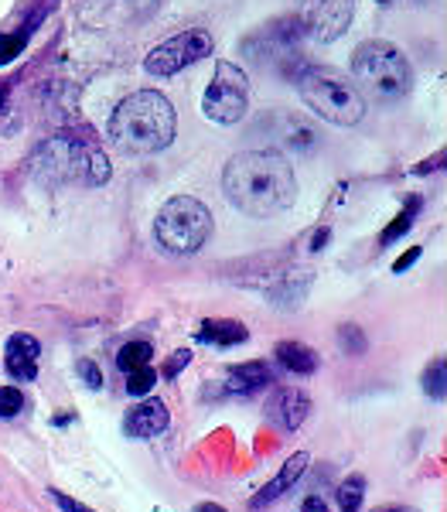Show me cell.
I'll return each mask as SVG.
<instances>
[{
	"label": "cell",
	"instance_id": "cell-1",
	"mask_svg": "<svg viewBox=\"0 0 447 512\" xmlns=\"http://www.w3.org/2000/svg\"><path fill=\"white\" fill-rule=\"evenodd\" d=\"M222 192L243 216L270 219L294 205L297 175L280 151H243L222 171Z\"/></svg>",
	"mask_w": 447,
	"mask_h": 512
},
{
	"label": "cell",
	"instance_id": "cell-2",
	"mask_svg": "<svg viewBox=\"0 0 447 512\" xmlns=\"http://www.w3.org/2000/svg\"><path fill=\"white\" fill-rule=\"evenodd\" d=\"M178 134L175 106L157 89H140L117 103L110 117V137L127 154H157Z\"/></svg>",
	"mask_w": 447,
	"mask_h": 512
},
{
	"label": "cell",
	"instance_id": "cell-3",
	"mask_svg": "<svg viewBox=\"0 0 447 512\" xmlns=\"http://www.w3.org/2000/svg\"><path fill=\"white\" fill-rule=\"evenodd\" d=\"M35 171L48 185H82V188H99L110 181V158L103 154V147L89 137L76 134H59L45 140L38 151Z\"/></svg>",
	"mask_w": 447,
	"mask_h": 512
},
{
	"label": "cell",
	"instance_id": "cell-4",
	"mask_svg": "<svg viewBox=\"0 0 447 512\" xmlns=\"http://www.w3.org/2000/svg\"><path fill=\"white\" fill-rule=\"evenodd\" d=\"M352 76L359 93L372 103H400L413 86L407 55L389 41H362L352 52Z\"/></svg>",
	"mask_w": 447,
	"mask_h": 512
},
{
	"label": "cell",
	"instance_id": "cell-5",
	"mask_svg": "<svg viewBox=\"0 0 447 512\" xmlns=\"http://www.w3.org/2000/svg\"><path fill=\"white\" fill-rule=\"evenodd\" d=\"M297 93H301L314 117L335 123V127H355L369 110L366 96L355 89V82L331 69H304L297 76Z\"/></svg>",
	"mask_w": 447,
	"mask_h": 512
},
{
	"label": "cell",
	"instance_id": "cell-6",
	"mask_svg": "<svg viewBox=\"0 0 447 512\" xmlns=\"http://www.w3.org/2000/svg\"><path fill=\"white\" fill-rule=\"evenodd\" d=\"M154 239L164 253L192 256L212 239V212L192 195H175L157 209Z\"/></svg>",
	"mask_w": 447,
	"mask_h": 512
},
{
	"label": "cell",
	"instance_id": "cell-7",
	"mask_svg": "<svg viewBox=\"0 0 447 512\" xmlns=\"http://www.w3.org/2000/svg\"><path fill=\"white\" fill-rule=\"evenodd\" d=\"M250 110V79L233 62H215V76L202 93V113L212 123H239Z\"/></svg>",
	"mask_w": 447,
	"mask_h": 512
},
{
	"label": "cell",
	"instance_id": "cell-8",
	"mask_svg": "<svg viewBox=\"0 0 447 512\" xmlns=\"http://www.w3.org/2000/svg\"><path fill=\"white\" fill-rule=\"evenodd\" d=\"M301 24L297 18H277L263 28H256L250 38L243 41V52L250 55V62L267 65L273 72H287L291 62H301Z\"/></svg>",
	"mask_w": 447,
	"mask_h": 512
},
{
	"label": "cell",
	"instance_id": "cell-9",
	"mask_svg": "<svg viewBox=\"0 0 447 512\" xmlns=\"http://www.w3.org/2000/svg\"><path fill=\"white\" fill-rule=\"evenodd\" d=\"M205 55H212V35L205 28H188L178 31L175 38L161 41L157 48H151V55L144 59V69L151 76H178L188 65L202 62Z\"/></svg>",
	"mask_w": 447,
	"mask_h": 512
},
{
	"label": "cell",
	"instance_id": "cell-10",
	"mask_svg": "<svg viewBox=\"0 0 447 512\" xmlns=\"http://www.w3.org/2000/svg\"><path fill=\"white\" fill-rule=\"evenodd\" d=\"M355 14V0H301L294 14L301 31L314 41H335L349 31Z\"/></svg>",
	"mask_w": 447,
	"mask_h": 512
},
{
	"label": "cell",
	"instance_id": "cell-11",
	"mask_svg": "<svg viewBox=\"0 0 447 512\" xmlns=\"http://www.w3.org/2000/svg\"><path fill=\"white\" fill-rule=\"evenodd\" d=\"M263 410H267L270 424H277L280 431H297L311 414V400H308V393H301L297 386H273Z\"/></svg>",
	"mask_w": 447,
	"mask_h": 512
},
{
	"label": "cell",
	"instance_id": "cell-12",
	"mask_svg": "<svg viewBox=\"0 0 447 512\" xmlns=\"http://www.w3.org/2000/svg\"><path fill=\"white\" fill-rule=\"evenodd\" d=\"M168 424H171L168 403L151 396V400L137 403V407L123 417V434L134 437V441H147V437H157V434L168 431Z\"/></svg>",
	"mask_w": 447,
	"mask_h": 512
},
{
	"label": "cell",
	"instance_id": "cell-13",
	"mask_svg": "<svg viewBox=\"0 0 447 512\" xmlns=\"http://www.w3.org/2000/svg\"><path fill=\"white\" fill-rule=\"evenodd\" d=\"M256 130H263L273 144H280V147H297V151H308V147L314 144V130L304 123L301 117H291V113H284V110H277V113H270L267 120L260 123Z\"/></svg>",
	"mask_w": 447,
	"mask_h": 512
},
{
	"label": "cell",
	"instance_id": "cell-14",
	"mask_svg": "<svg viewBox=\"0 0 447 512\" xmlns=\"http://www.w3.org/2000/svg\"><path fill=\"white\" fill-rule=\"evenodd\" d=\"M308 461H311V458H308V451H297V454H291V458H287V465L280 468V472L273 475L270 482L263 485V489L256 492L253 499H250V509H267L270 502H277L284 492H291L294 485H297V478H301L304 472H308Z\"/></svg>",
	"mask_w": 447,
	"mask_h": 512
},
{
	"label": "cell",
	"instance_id": "cell-15",
	"mask_svg": "<svg viewBox=\"0 0 447 512\" xmlns=\"http://www.w3.org/2000/svg\"><path fill=\"white\" fill-rule=\"evenodd\" d=\"M41 345L35 335H11L7 338V373L18 383H31L38 376Z\"/></svg>",
	"mask_w": 447,
	"mask_h": 512
},
{
	"label": "cell",
	"instance_id": "cell-16",
	"mask_svg": "<svg viewBox=\"0 0 447 512\" xmlns=\"http://www.w3.org/2000/svg\"><path fill=\"white\" fill-rule=\"evenodd\" d=\"M273 383H277V376H273V369L267 362H243V366L229 369L226 390L233 396H256V393L270 390Z\"/></svg>",
	"mask_w": 447,
	"mask_h": 512
},
{
	"label": "cell",
	"instance_id": "cell-17",
	"mask_svg": "<svg viewBox=\"0 0 447 512\" xmlns=\"http://www.w3.org/2000/svg\"><path fill=\"white\" fill-rule=\"evenodd\" d=\"M198 342H209V345H222V349H229V345H243L250 332H246L243 321H233V318H205L202 325H198L195 332Z\"/></svg>",
	"mask_w": 447,
	"mask_h": 512
},
{
	"label": "cell",
	"instance_id": "cell-18",
	"mask_svg": "<svg viewBox=\"0 0 447 512\" xmlns=\"http://www.w3.org/2000/svg\"><path fill=\"white\" fill-rule=\"evenodd\" d=\"M311 287V277L304 274V270H294V274H280L273 284L267 287V297L273 308H297V304L304 301V294H308Z\"/></svg>",
	"mask_w": 447,
	"mask_h": 512
},
{
	"label": "cell",
	"instance_id": "cell-19",
	"mask_svg": "<svg viewBox=\"0 0 447 512\" xmlns=\"http://www.w3.org/2000/svg\"><path fill=\"white\" fill-rule=\"evenodd\" d=\"M273 355H277V362L287 369V373H297V376H311L314 369L321 366L318 352L308 349V345H301V342H280Z\"/></svg>",
	"mask_w": 447,
	"mask_h": 512
},
{
	"label": "cell",
	"instance_id": "cell-20",
	"mask_svg": "<svg viewBox=\"0 0 447 512\" xmlns=\"http://www.w3.org/2000/svg\"><path fill=\"white\" fill-rule=\"evenodd\" d=\"M151 355H154L151 342H127L117 352V366L123 369V373H134V369H140V366H151Z\"/></svg>",
	"mask_w": 447,
	"mask_h": 512
},
{
	"label": "cell",
	"instance_id": "cell-21",
	"mask_svg": "<svg viewBox=\"0 0 447 512\" xmlns=\"http://www.w3.org/2000/svg\"><path fill=\"white\" fill-rule=\"evenodd\" d=\"M420 205H424V202H420V198H410V202L403 205V212H400V216H396V219L389 222V226L383 229V236H379V243H383V246H393L396 239H400V236L407 233V229L413 226V219H417Z\"/></svg>",
	"mask_w": 447,
	"mask_h": 512
},
{
	"label": "cell",
	"instance_id": "cell-22",
	"mask_svg": "<svg viewBox=\"0 0 447 512\" xmlns=\"http://www.w3.org/2000/svg\"><path fill=\"white\" fill-rule=\"evenodd\" d=\"M362 499H366V478L362 475H349L338 485V509L342 512H359Z\"/></svg>",
	"mask_w": 447,
	"mask_h": 512
},
{
	"label": "cell",
	"instance_id": "cell-23",
	"mask_svg": "<svg viewBox=\"0 0 447 512\" xmlns=\"http://www.w3.org/2000/svg\"><path fill=\"white\" fill-rule=\"evenodd\" d=\"M444 373H447L444 359H434L424 369V390H427V396H434V400H444L447 396V376Z\"/></svg>",
	"mask_w": 447,
	"mask_h": 512
},
{
	"label": "cell",
	"instance_id": "cell-24",
	"mask_svg": "<svg viewBox=\"0 0 447 512\" xmlns=\"http://www.w3.org/2000/svg\"><path fill=\"white\" fill-rule=\"evenodd\" d=\"M130 379H127V393L130 396H147L157 386V369H151V366H140V369H134V373H127Z\"/></svg>",
	"mask_w": 447,
	"mask_h": 512
},
{
	"label": "cell",
	"instance_id": "cell-25",
	"mask_svg": "<svg viewBox=\"0 0 447 512\" xmlns=\"http://www.w3.org/2000/svg\"><path fill=\"white\" fill-rule=\"evenodd\" d=\"M338 342L349 349V355H362V352H366V335H362L359 325H342V328H338Z\"/></svg>",
	"mask_w": 447,
	"mask_h": 512
},
{
	"label": "cell",
	"instance_id": "cell-26",
	"mask_svg": "<svg viewBox=\"0 0 447 512\" xmlns=\"http://www.w3.org/2000/svg\"><path fill=\"white\" fill-rule=\"evenodd\" d=\"M24 407V396L21 390H14V386H0V417H18Z\"/></svg>",
	"mask_w": 447,
	"mask_h": 512
},
{
	"label": "cell",
	"instance_id": "cell-27",
	"mask_svg": "<svg viewBox=\"0 0 447 512\" xmlns=\"http://www.w3.org/2000/svg\"><path fill=\"white\" fill-rule=\"evenodd\" d=\"M28 45V35H0V65L14 62Z\"/></svg>",
	"mask_w": 447,
	"mask_h": 512
},
{
	"label": "cell",
	"instance_id": "cell-28",
	"mask_svg": "<svg viewBox=\"0 0 447 512\" xmlns=\"http://www.w3.org/2000/svg\"><path fill=\"white\" fill-rule=\"evenodd\" d=\"M76 373L82 376V383H86L89 390H103V369H99L93 359H82L76 366Z\"/></svg>",
	"mask_w": 447,
	"mask_h": 512
},
{
	"label": "cell",
	"instance_id": "cell-29",
	"mask_svg": "<svg viewBox=\"0 0 447 512\" xmlns=\"http://www.w3.org/2000/svg\"><path fill=\"white\" fill-rule=\"evenodd\" d=\"M48 495H52V502L59 506L62 512H93L89 506H82V502H76V499H69L65 492H59V489H48Z\"/></svg>",
	"mask_w": 447,
	"mask_h": 512
},
{
	"label": "cell",
	"instance_id": "cell-30",
	"mask_svg": "<svg viewBox=\"0 0 447 512\" xmlns=\"http://www.w3.org/2000/svg\"><path fill=\"white\" fill-rule=\"evenodd\" d=\"M188 362H192V352H188V349L175 352V355H171V359H168V366H164V376H168V379H175V376L181 373V369L188 366Z\"/></svg>",
	"mask_w": 447,
	"mask_h": 512
},
{
	"label": "cell",
	"instance_id": "cell-31",
	"mask_svg": "<svg viewBox=\"0 0 447 512\" xmlns=\"http://www.w3.org/2000/svg\"><path fill=\"white\" fill-rule=\"evenodd\" d=\"M420 253H424V250H420V246H413V250H407V253H403L400 260L393 263V274H407V270L413 267V263L420 260Z\"/></svg>",
	"mask_w": 447,
	"mask_h": 512
},
{
	"label": "cell",
	"instance_id": "cell-32",
	"mask_svg": "<svg viewBox=\"0 0 447 512\" xmlns=\"http://www.w3.org/2000/svg\"><path fill=\"white\" fill-rule=\"evenodd\" d=\"M301 512H328L325 499H318V495H311V499L301 502Z\"/></svg>",
	"mask_w": 447,
	"mask_h": 512
},
{
	"label": "cell",
	"instance_id": "cell-33",
	"mask_svg": "<svg viewBox=\"0 0 447 512\" xmlns=\"http://www.w3.org/2000/svg\"><path fill=\"white\" fill-rule=\"evenodd\" d=\"M328 229H318V233L311 236V250H325V243H328Z\"/></svg>",
	"mask_w": 447,
	"mask_h": 512
},
{
	"label": "cell",
	"instance_id": "cell-34",
	"mask_svg": "<svg viewBox=\"0 0 447 512\" xmlns=\"http://www.w3.org/2000/svg\"><path fill=\"white\" fill-rule=\"evenodd\" d=\"M192 512H226V509H222L219 502H202V506H195Z\"/></svg>",
	"mask_w": 447,
	"mask_h": 512
},
{
	"label": "cell",
	"instance_id": "cell-35",
	"mask_svg": "<svg viewBox=\"0 0 447 512\" xmlns=\"http://www.w3.org/2000/svg\"><path fill=\"white\" fill-rule=\"evenodd\" d=\"M372 512H417V509H407V506H383V509H372Z\"/></svg>",
	"mask_w": 447,
	"mask_h": 512
},
{
	"label": "cell",
	"instance_id": "cell-36",
	"mask_svg": "<svg viewBox=\"0 0 447 512\" xmlns=\"http://www.w3.org/2000/svg\"><path fill=\"white\" fill-rule=\"evenodd\" d=\"M376 4H383V7H389V4H396V0H376Z\"/></svg>",
	"mask_w": 447,
	"mask_h": 512
}]
</instances>
